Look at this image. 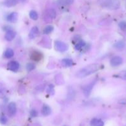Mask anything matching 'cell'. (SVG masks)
<instances>
[{
    "mask_svg": "<svg viewBox=\"0 0 126 126\" xmlns=\"http://www.w3.org/2000/svg\"><path fill=\"white\" fill-rule=\"evenodd\" d=\"M6 95V89L4 85L0 82V98H4Z\"/></svg>",
    "mask_w": 126,
    "mask_h": 126,
    "instance_id": "ffe728a7",
    "label": "cell"
},
{
    "mask_svg": "<svg viewBox=\"0 0 126 126\" xmlns=\"http://www.w3.org/2000/svg\"><path fill=\"white\" fill-rule=\"evenodd\" d=\"M99 70V65L98 64H91L83 68L77 73V77L79 78H84L91 74L95 73Z\"/></svg>",
    "mask_w": 126,
    "mask_h": 126,
    "instance_id": "6da1fadb",
    "label": "cell"
},
{
    "mask_svg": "<svg viewBox=\"0 0 126 126\" xmlns=\"http://www.w3.org/2000/svg\"><path fill=\"white\" fill-rule=\"evenodd\" d=\"M29 16L32 20H37L38 18V13H37L35 11H34V10H32V11L30 12Z\"/></svg>",
    "mask_w": 126,
    "mask_h": 126,
    "instance_id": "d6986e66",
    "label": "cell"
},
{
    "mask_svg": "<svg viewBox=\"0 0 126 126\" xmlns=\"http://www.w3.org/2000/svg\"><path fill=\"white\" fill-rule=\"evenodd\" d=\"M61 63L64 67H70V66H72L74 62L70 59H64L63 60H62Z\"/></svg>",
    "mask_w": 126,
    "mask_h": 126,
    "instance_id": "9a60e30c",
    "label": "cell"
},
{
    "mask_svg": "<svg viewBox=\"0 0 126 126\" xmlns=\"http://www.w3.org/2000/svg\"><path fill=\"white\" fill-rule=\"evenodd\" d=\"M7 123V118L6 116L2 115L0 116V123L2 124H6Z\"/></svg>",
    "mask_w": 126,
    "mask_h": 126,
    "instance_id": "484cf974",
    "label": "cell"
},
{
    "mask_svg": "<svg viewBox=\"0 0 126 126\" xmlns=\"http://www.w3.org/2000/svg\"><path fill=\"white\" fill-rule=\"evenodd\" d=\"M19 67V63L16 61H11L7 64V68L11 71H14V72L18 71Z\"/></svg>",
    "mask_w": 126,
    "mask_h": 126,
    "instance_id": "8992f818",
    "label": "cell"
},
{
    "mask_svg": "<svg viewBox=\"0 0 126 126\" xmlns=\"http://www.w3.org/2000/svg\"><path fill=\"white\" fill-rule=\"evenodd\" d=\"M14 55V50L12 49H10L8 48L6 50V51L4 52V56L6 59H11Z\"/></svg>",
    "mask_w": 126,
    "mask_h": 126,
    "instance_id": "2e32d148",
    "label": "cell"
},
{
    "mask_svg": "<svg viewBox=\"0 0 126 126\" xmlns=\"http://www.w3.org/2000/svg\"><path fill=\"white\" fill-rule=\"evenodd\" d=\"M85 46V43L84 41H80L79 42H78L75 46V49L76 50H80V49H82L84 46Z\"/></svg>",
    "mask_w": 126,
    "mask_h": 126,
    "instance_id": "7402d4cb",
    "label": "cell"
},
{
    "mask_svg": "<svg viewBox=\"0 0 126 126\" xmlns=\"http://www.w3.org/2000/svg\"><path fill=\"white\" fill-rule=\"evenodd\" d=\"M19 2V0H5L3 2V4L6 7H11L15 6Z\"/></svg>",
    "mask_w": 126,
    "mask_h": 126,
    "instance_id": "7c38bea8",
    "label": "cell"
},
{
    "mask_svg": "<svg viewBox=\"0 0 126 126\" xmlns=\"http://www.w3.org/2000/svg\"><path fill=\"white\" fill-rule=\"evenodd\" d=\"M119 27L122 30L126 31V22L125 21H122L119 23Z\"/></svg>",
    "mask_w": 126,
    "mask_h": 126,
    "instance_id": "d4e9b609",
    "label": "cell"
},
{
    "mask_svg": "<svg viewBox=\"0 0 126 126\" xmlns=\"http://www.w3.org/2000/svg\"><path fill=\"white\" fill-rule=\"evenodd\" d=\"M38 33H39V30H38V27H33V28L31 29V30L30 31L28 36H29V38H30L31 39H35V38L38 36Z\"/></svg>",
    "mask_w": 126,
    "mask_h": 126,
    "instance_id": "30bf717a",
    "label": "cell"
},
{
    "mask_svg": "<svg viewBox=\"0 0 126 126\" xmlns=\"http://www.w3.org/2000/svg\"><path fill=\"white\" fill-rule=\"evenodd\" d=\"M42 113L44 116H47L49 115L51 113V108L48 105H44L42 107Z\"/></svg>",
    "mask_w": 126,
    "mask_h": 126,
    "instance_id": "4fadbf2b",
    "label": "cell"
},
{
    "mask_svg": "<svg viewBox=\"0 0 126 126\" xmlns=\"http://www.w3.org/2000/svg\"><path fill=\"white\" fill-rule=\"evenodd\" d=\"M125 46H126V44L124 42L122 41H119L114 44V47L117 50H122L124 48Z\"/></svg>",
    "mask_w": 126,
    "mask_h": 126,
    "instance_id": "ac0fdd59",
    "label": "cell"
},
{
    "mask_svg": "<svg viewBox=\"0 0 126 126\" xmlns=\"http://www.w3.org/2000/svg\"><path fill=\"white\" fill-rule=\"evenodd\" d=\"M54 30V27L52 25H48L43 30V33L46 34H48L51 33Z\"/></svg>",
    "mask_w": 126,
    "mask_h": 126,
    "instance_id": "44dd1931",
    "label": "cell"
},
{
    "mask_svg": "<svg viewBox=\"0 0 126 126\" xmlns=\"http://www.w3.org/2000/svg\"><path fill=\"white\" fill-rule=\"evenodd\" d=\"M16 32H14L12 30H9L7 31L4 37L6 40L8 41H11L13 40L14 39L15 37H16Z\"/></svg>",
    "mask_w": 126,
    "mask_h": 126,
    "instance_id": "9c48e42d",
    "label": "cell"
},
{
    "mask_svg": "<svg viewBox=\"0 0 126 126\" xmlns=\"http://www.w3.org/2000/svg\"><path fill=\"white\" fill-rule=\"evenodd\" d=\"M30 115L32 117H36L38 115V113H37V111L35 110H32L30 112Z\"/></svg>",
    "mask_w": 126,
    "mask_h": 126,
    "instance_id": "83f0119b",
    "label": "cell"
},
{
    "mask_svg": "<svg viewBox=\"0 0 126 126\" xmlns=\"http://www.w3.org/2000/svg\"><path fill=\"white\" fill-rule=\"evenodd\" d=\"M7 108H8V112L10 116H12L15 115L16 111H17V108H16V105L14 102H11L8 105Z\"/></svg>",
    "mask_w": 126,
    "mask_h": 126,
    "instance_id": "52a82bcc",
    "label": "cell"
},
{
    "mask_svg": "<svg viewBox=\"0 0 126 126\" xmlns=\"http://www.w3.org/2000/svg\"><path fill=\"white\" fill-rule=\"evenodd\" d=\"M119 77L126 81V71H122L119 74Z\"/></svg>",
    "mask_w": 126,
    "mask_h": 126,
    "instance_id": "4316f807",
    "label": "cell"
},
{
    "mask_svg": "<svg viewBox=\"0 0 126 126\" xmlns=\"http://www.w3.org/2000/svg\"><path fill=\"white\" fill-rule=\"evenodd\" d=\"M43 57V55L42 54V53L39 52H33L30 55V58L32 60H34V61H40L41 59Z\"/></svg>",
    "mask_w": 126,
    "mask_h": 126,
    "instance_id": "8fae6325",
    "label": "cell"
},
{
    "mask_svg": "<svg viewBox=\"0 0 126 126\" xmlns=\"http://www.w3.org/2000/svg\"><path fill=\"white\" fill-rule=\"evenodd\" d=\"M54 48L56 50L60 52H63L68 50V46L66 43L64 42L57 41L54 43Z\"/></svg>",
    "mask_w": 126,
    "mask_h": 126,
    "instance_id": "3957f363",
    "label": "cell"
},
{
    "mask_svg": "<svg viewBox=\"0 0 126 126\" xmlns=\"http://www.w3.org/2000/svg\"><path fill=\"white\" fill-rule=\"evenodd\" d=\"M74 0H58L59 4L61 6H69L74 2Z\"/></svg>",
    "mask_w": 126,
    "mask_h": 126,
    "instance_id": "e0dca14e",
    "label": "cell"
},
{
    "mask_svg": "<svg viewBox=\"0 0 126 126\" xmlns=\"http://www.w3.org/2000/svg\"><path fill=\"white\" fill-rule=\"evenodd\" d=\"M48 15L51 18H54L56 17V12L55 10L51 9L48 10Z\"/></svg>",
    "mask_w": 126,
    "mask_h": 126,
    "instance_id": "603a6c76",
    "label": "cell"
},
{
    "mask_svg": "<svg viewBox=\"0 0 126 126\" xmlns=\"http://www.w3.org/2000/svg\"><path fill=\"white\" fill-rule=\"evenodd\" d=\"M90 126H104V122L101 121V119H96V118H94V119H91L90 121Z\"/></svg>",
    "mask_w": 126,
    "mask_h": 126,
    "instance_id": "5bb4252c",
    "label": "cell"
},
{
    "mask_svg": "<svg viewBox=\"0 0 126 126\" xmlns=\"http://www.w3.org/2000/svg\"><path fill=\"white\" fill-rule=\"evenodd\" d=\"M123 60L120 56H114L110 60V64L112 66H117L122 63Z\"/></svg>",
    "mask_w": 126,
    "mask_h": 126,
    "instance_id": "5b68a950",
    "label": "cell"
},
{
    "mask_svg": "<svg viewBox=\"0 0 126 126\" xmlns=\"http://www.w3.org/2000/svg\"><path fill=\"white\" fill-rule=\"evenodd\" d=\"M17 18H18V14L16 12H11L6 17L7 20L8 22H11V23H14V22H16L17 20Z\"/></svg>",
    "mask_w": 126,
    "mask_h": 126,
    "instance_id": "ba28073f",
    "label": "cell"
},
{
    "mask_svg": "<svg viewBox=\"0 0 126 126\" xmlns=\"http://www.w3.org/2000/svg\"><path fill=\"white\" fill-rule=\"evenodd\" d=\"M100 4L108 9L116 10L119 8L121 2L119 0H101Z\"/></svg>",
    "mask_w": 126,
    "mask_h": 126,
    "instance_id": "7a4b0ae2",
    "label": "cell"
},
{
    "mask_svg": "<svg viewBox=\"0 0 126 126\" xmlns=\"http://www.w3.org/2000/svg\"><path fill=\"white\" fill-rule=\"evenodd\" d=\"M26 68L28 71H31L35 68V65L33 63H28L26 65Z\"/></svg>",
    "mask_w": 126,
    "mask_h": 126,
    "instance_id": "cb8c5ba5",
    "label": "cell"
},
{
    "mask_svg": "<svg viewBox=\"0 0 126 126\" xmlns=\"http://www.w3.org/2000/svg\"><path fill=\"white\" fill-rule=\"evenodd\" d=\"M96 81H92L91 82H90V84H88V85H86L85 87L84 88V94L85 97H88L90 95V93L91 92L94 86L96 84Z\"/></svg>",
    "mask_w": 126,
    "mask_h": 126,
    "instance_id": "277c9868",
    "label": "cell"
}]
</instances>
